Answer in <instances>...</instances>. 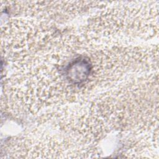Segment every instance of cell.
<instances>
[{
	"instance_id": "6da1fadb",
	"label": "cell",
	"mask_w": 159,
	"mask_h": 159,
	"mask_svg": "<svg viewBox=\"0 0 159 159\" xmlns=\"http://www.w3.org/2000/svg\"><path fill=\"white\" fill-rule=\"evenodd\" d=\"M45 57L35 60L32 71V80L36 91L43 100L49 104L68 99L71 94H83L84 91L94 88L95 84L106 81L107 74L121 73L114 70L121 68L120 59L116 53L104 50L100 52L91 50H60Z\"/></svg>"
}]
</instances>
